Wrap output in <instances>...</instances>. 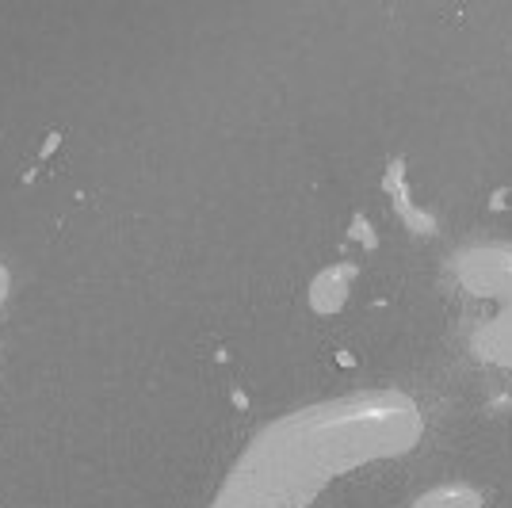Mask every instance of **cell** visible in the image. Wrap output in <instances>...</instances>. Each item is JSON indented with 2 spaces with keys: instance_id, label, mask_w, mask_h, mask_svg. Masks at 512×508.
Masks as SVG:
<instances>
[{
  "instance_id": "1",
  "label": "cell",
  "mask_w": 512,
  "mask_h": 508,
  "mask_svg": "<svg viewBox=\"0 0 512 508\" xmlns=\"http://www.w3.org/2000/svg\"><path fill=\"white\" fill-rule=\"evenodd\" d=\"M417 428V409L398 394L299 413L291 421H279L260 444H253L222 505L299 508L329 474L413 444Z\"/></svg>"
},
{
  "instance_id": "2",
  "label": "cell",
  "mask_w": 512,
  "mask_h": 508,
  "mask_svg": "<svg viewBox=\"0 0 512 508\" xmlns=\"http://www.w3.org/2000/svg\"><path fill=\"white\" fill-rule=\"evenodd\" d=\"M352 279H356V268H352V264H333V268H325V272L314 279V287H310L314 310H321V314L341 310L344 302H348V291H352Z\"/></svg>"
},
{
  "instance_id": "3",
  "label": "cell",
  "mask_w": 512,
  "mask_h": 508,
  "mask_svg": "<svg viewBox=\"0 0 512 508\" xmlns=\"http://www.w3.org/2000/svg\"><path fill=\"white\" fill-rule=\"evenodd\" d=\"M409 508H482V493L463 482H451V486L425 489Z\"/></svg>"
},
{
  "instance_id": "4",
  "label": "cell",
  "mask_w": 512,
  "mask_h": 508,
  "mask_svg": "<svg viewBox=\"0 0 512 508\" xmlns=\"http://www.w3.org/2000/svg\"><path fill=\"white\" fill-rule=\"evenodd\" d=\"M8 295V272H4V264H0V302Z\"/></svg>"
}]
</instances>
